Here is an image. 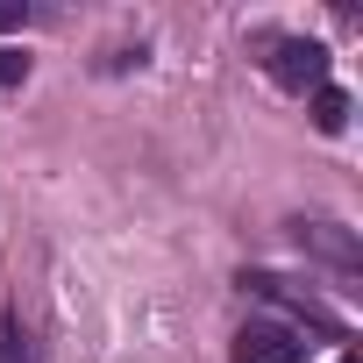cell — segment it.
<instances>
[{
	"mask_svg": "<svg viewBox=\"0 0 363 363\" xmlns=\"http://www.w3.org/2000/svg\"><path fill=\"white\" fill-rule=\"evenodd\" d=\"M257 65L271 72V86H285V93H320L328 86V72H335V57H328V43H313V36H257Z\"/></svg>",
	"mask_w": 363,
	"mask_h": 363,
	"instance_id": "obj_1",
	"label": "cell"
},
{
	"mask_svg": "<svg viewBox=\"0 0 363 363\" xmlns=\"http://www.w3.org/2000/svg\"><path fill=\"white\" fill-rule=\"evenodd\" d=\"M235 363H306V335L292 320H250L228 349Z\"/></svg>",
	"mask_w": 363,
	"mask_h": 363,
	"instance_id": "obj_2",
	"label": "cell"
},
{
	"mask_svg": "<svg viewBox=\"0 0 363 363\" xmlns=\"http://www.w3.org/2000/svg\"><path fill=\"white\" fill-rule=\"evenodd\" d=\"M292 235H299V250H313V257H328L335 271H356L363 264V250L342 235V221H292Z\"/></svg>",
	"mask_w": 363,
	"mask_h": 363,
	"instance_id": "obj_3",
	"label": "cell"
},
{
	"mask_svg": "<svg viewBox=\"0 0 363 363\" xmlns=\"http://www.w3.org/2000/svg\"><path fill=\"white\" fill-rule=\"evenodd\" d=\"M313 128H320V135H342V128H349V93H342L335 79L313 93Z\"/></svg>",
	"mask_w": 363,
	"mask_h": 363,
	"instance_id": "obj_4",
	"label": "cell"
},
{
	"mask_svg": "<svg viewBox=\"0 0 363 363\" xmlns=\"http://www.w3.org/2000/svg\"><path fill=\"white\" fill-rule=\"evenodd\" d=\"M0 363H36V349H29V335H22L15 313H0Z\"/></svg>",
	"mask_w": 363,
	"mask_h": 363,
	"instance_id": "obj_5",
	"label": "cell"
},
{
	"mask_svg": "<svg viewBox=\"0 0 363 363\" xmlns=\"http://www.w3.org/2000/svg\"><path fill=\"white\" fill-rule=\"evenodd\" d=\"M22 79H29V57L0 43V86H22Z\"/></svg>",
	"mask_w": 363,
	"mask_h": 363,
	"instance_id": "obj_6",
	"label": "cell"
},
{
	"mask_svg": "<svg viewBox=\"0 0 363 363\" xmlns=\"http://www.w3.org/2000/svg\"><path fill=\"white\" fill-rule=\"evenodd\" d=\"M29 22V8H22V0H0V29H22Z\"/></svg>",
	"mask_w": 363,
	"mask_h": 363,
	"instance_id": "obj_7",
	"label": "cell"
},
{
	"mask_svg": "<svg viewBox=\"0 0 363 363\" xmlns=\"http://www.w3.org/2000/svg\"><path fill=\"white\" fill-rule=\"evenodd\" d=\"M342 363H356V356H342Z\"/></svg>",
	"mask_w": 363,
	"mask_h": 363,
	"instance_id": "obj_8",
	"label": "cell"
}]
</instances>
